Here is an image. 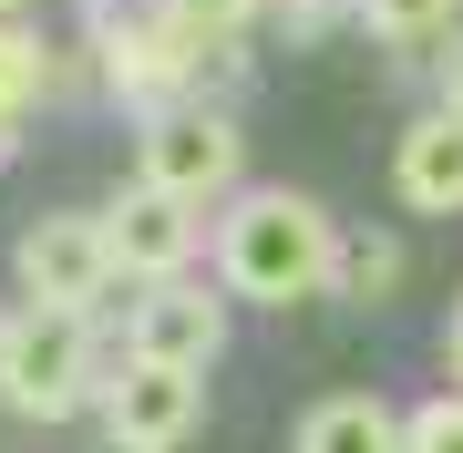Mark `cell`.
I'll return each mask as SVG.
<instances>
[{
	"label": "cell",
	"instance_id": "cell-1",
	"mask_svg": "<svg viewBox=\"0 0 463 453\" xmlns=\"http://www.w3.org/2000/svg\"><path fill=\"white\" fill-rule=\"evenodd\" d=\"M216 278L227 299H258V309H288V299H319L340 278V248L350 237L330 227V206L298 196V185H248V196L216 217Z\"/></svg>",
	"mask_w": 463,
	"mask_h": 453
},
{
	"label": "cell",
	"instance_id": "cell-2",
	"mask_svg": "<svg viewBox=\"0 0 463 453\" xmlns=\"http://www.w3.org/2000/svg\"><path fill=\"white\" fill-rule=\"evenodd\" d=\"M83 402H93V330L72 309H11V330H0V412L72 422Z\"/></svg>",
	"mask_w": 463,
	"mask_h": 453
},
{
	"label": "cell",
	"instance_id": "cell-3",
	"mask_svg": "<svg viewBox=\"0 0 463 453\" xmlns=\"http://www.w3.org/2000/svg\"><path fill=\"white\" fill-rule=\"evenodd\" d=\"M237 165H248V145H237V124L216 114V103H175V114L134 124V185H165V196L206 206V196H248L237 185Z\"/></svg>",
	"mask_w": 463,
	"mask_h": 453
},
{
	"label": "cell",
	"instance_id": "cell-4",
	"mask_svg": "<svg viewBox=\"0 0 463 453\" xmlns=\"http://www.w3.org/2000/svg\"><path fill=\"white\" fill-rule=\"evenodd\" d=\"M11 278H21V309H72L83 319L103 288H114V237H103V206H62V217H32L11 248Z\"/></svg>",
	"mask_w": 463,
	"mask_h": 453
},
{
	"label": "cell",
	"instance_id": "cell-5",
	"mask_svg": "<svg viewBox=\"0 0 463 453\" xmlns=\"http://www.w3.org/2000/svg\"><path fill=\"white\" fill-rule=\"evenodd\" d=\"M103 237H114V269L124 278H145V288H175V278H196V206L165 196V185H114L103 196Z\"/></svg>",
	"mask_w": 463,
	"mask_h": 453
},
{
	"label": "cell",
	"instance_id": "cell-6",
	"mask_svg": "<svg viewBox=\"0 0 463 453\" xmlns=\"http://www.w3.org/2000/svg\"><path fill=\"white\" fill-rule=\"evenodd\" d=\"M227 351V299L196 278H175V288H145L124 319V361H155V371H196L206 382V361Z\"/></svg>",
	"mask_w": 463,
	"mask_h": 453
},
{
	"label": "cell",
	"instance_id": "cell-7",
	"mask_svg": "<svg viewBox=\"0 0 463 453\" xmlns=\"http://www.w3.org/2000/svg\"><path fill=\"white\" fill-rule=\"evenodd\" d=\"M196 422H206V382H196V371L124 361L114 382H103V433H124V443H145V453H175Z\"/></svg>",
	"mask_w": 463,
	"mask_h": 453
},
{
	"label": "cell",
	"instance_id": "cell-8",
	"mask_svg": "<svg viewBox=\"0 0 463 453\" xmlns=\"http://www.w3.org/2000/svg\"><path fill=\"white\" fill-rule=\"evenodd\" d=\"M392 185H402V206H412V217H463V124L443 114V103L402 124Z\"/></svg>",
	"mask_w": 463,
	"mask_h": 453
},
{
	"label": "cell",
	"instance_id": "cell-9",
	"mask_svg": "<svg viewBox=\"0 0 463 453\" xmlns=\"http://www.w3.org/2000/svg\"><path fill=\"white\" fill-rule=\"evenodd\" d=\"M298 453H412V422L381 392H319L298 412Z\"/></svg>",
	"mask_w": 463,
	"mask_h": 453
},
{
	"label": "cell",
	"instance_id": "cell-10",
	"mask_svg": "<svg viewBox=\"0 0 463 453\" xmlns=\"http://www.w3.org/2000/svg\"><path fill=\"white\" fill-rule=\"evenodd\" d=\"M361 21H371L381 52H443L453 21H463V0H361Z\"/></svg>",
	"mask_w": 463,
	"mask_h": 453
},
{
	"label": "cell",
	"instance_id": "cell-11",
	"mask_svg": "<svg viewBox=\"0 0 463 453\" xmlns=\"http://www.w3.org/2000/svg\"><path fill=\"white\" fill-rule=\"evenodd\" d=\"M42 93H52V42L32 21H0V124H21Z\"/></svg>",
	"mask_w": 463,
	"mask_h": 453
},
{
	"label": "cell",
	"instance_id": "cell-12",
	"mask_svg": "<svg viewBox=\"0 0 463 453\" xmlns=\"http://www.w3.org/2000/svg\"><path fill=\"white\" fill-rule=\"evenodd\" d=\"M392 278H402V237H381V227H361V237H350V248H340V299L350 309H371V299H392Z\"/></svg>",
	"mask_w": 463,
	"mask_h": 453
},
{
	"label": "cell",
	"instance_id": "cell-13",
	"mask_svg": "<svg viewBox=\"0 0 463 453\" xmlns=\"http://www.w3.org/2000/svg\"><path fill=\"white\" fill-rule=\"evenodd\" d=\"M175 11H185V21H196V32H206V42H237V32H248V21H258V11H279V0H175Z\"/></svg>",
	"mask_w": 463,
	"mask_h": 453
},
{
	"label": "cell",
	"instance_id": "cell-14",
	"mask_svg": "<svg viewBox=\"0 0 463 453\" xmlns=\"http://www.w3.org/2000/svg\"><path fill=\"white\" fill-rule=\"evenodd\" d=\"M412 453H463V392H453V402H422V412H412Z\"/></svg>",
	"mask_w": 463,
	"mask_h": 453
},
{
	"label": "cell",
	"instance_id": "cell-15",
	"mask_svg": "<svg viewBox=\"0 0 463 453\" xmlns=\"http://www.w3.org/2000/svg\"><path fill=\"white\" fill-rule=\"evenodd\" d=\"M340 11H361V0H279V32H288V42H319Z\"/></svg>",
	"mask_w": 463,
	"mask_h": 453
},
{
	"label": "cell",
	"instance_id": "cell-16",
	"mask_svg": "<svg viewBox=\"0 0 463 453\" xmlns=\"http://www.w3.org/2000/svg\"><path fill=\"white\" fill-rule=\"evenodd\" d=\"M443 114L463 124V52H453V62H443Z\"/></svg>",
	"mask_w": 463,
	"mask_h": 453
},
{
	"label": "cell",
	"instance_id": "cell-17",
	"mask_svg": "<svg viewBox=\"0 0 463 453\" xmlns=\"http://www.w3.org/2000/svg\"><path fill=\"white\" fill-rule=\"evenodd\" d=\"M443 361H453V382H463V299H453V319H443Z\"/></svg>",
	"mask_w": 463,
	"mask_h": 453
},
{
	"label": "cell",
	"instance_id": "cell-18",
	"mask_svg": "<svg viewBox=\"0 0 463 453\" xmlns=\"http://www.w3.org/2000/svg\"><path fill=\"white\" fill-rule=\"evenodd\" d=\"M93 453H145V443H124V433H93Z\"/></svg>",
	"mask_w": 463,
	"mask_h": 453
},
{
	"label": "cell",
	"instance_id": "cell-19",
	"mask_svg": "<svg viewBox=\"0 0 463 453\" xmlns=\"http://www.w3.org/2000/svg\"><path fill=\"white\" fill-rule=\"evenodd\" d=\"M21 11H32V0H0V21H21Z\"/></svg>",
	"mask_w": 463,
	"mask_h": 453
},
{
	"label": "cell",
	"instance_id": "cell-20",
	"mask_svg": "<svg viewBox=\"0 0 463 453\" xmlns=\"http://www.w3.org/2000/svg\"><path fill=\"white\" fill-rule=\"evenodd\" d=\"M0 330H11V319H0Z\"/></svg>",
	"mask_w": 463,
	"mask_h": 453
}]
</instances>
